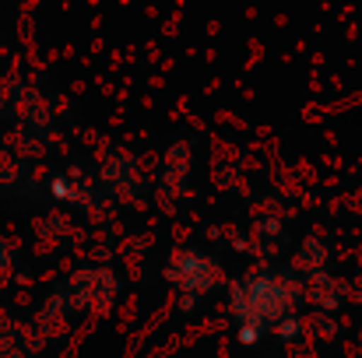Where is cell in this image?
Returning <instances> with one entry per match:
<instances>
[{"mask_svg":"<svg viewBox=\"0 0 362 358\" xmlns=\"http://www.w3.org/2000/svg\"><path fill=\"white\" fill-rule=\"evenodd\" d=\"M296 302H303V288L296 274L278 270V267H260L240 281H233L229 309H233L236 327H250L264 334V330H274L292 313Z\"/></svg>","mask_w":362,"mask_h":358,"instance_id":"obj_1","label":"cell"},{"mask_svg":"<svg viewBox=\"0 0 362 358\" xmlns=\"http://www.w3.org/2000/svg\"><path fill=\"white\" fill-rule=\"evenodd\" d=\"M165 281L176 292L197 299L204 292H215L226 281V274H222V263L211 260V256H204L201 249H176L169 256V263H165Z\"/></svg>","mask_w":362,"mask_h":358,"instance_id":"obj_2","label":"cell"},{"mask_svg":"<svg viewBox=\"0 0 362 358\" xmlns=\"http://www.w3.org/2000/svg\"><path fill=\"white\" fill-rule=\"evenodd\" d=\"M341 292H345V285L338 278H331V274L320 270V274H310V281L303 288V299L313 302L320 313H334L341 306Z\"/></svg>","mask_w":362,"mask_h":358,"instance_id":"obj_3","label":"cell"},{"mask_svg":"<svg viewBox=\"0 0 362 358\" xmlns=\"http://www.w3.org/2000/svg\"><path fill=\"white\" fill-rule=\"evenodd\" d=\"M134 162L127 158V155H120V158H113L110 162V169L103 172V179H106V186H113L117 193H120V201H130V197H137L141 190H137V183H134Z\"/></svg>","mask_w":362,"mask_h":358,"instance_id":"obj_4","label":"cell"},{"mask_svg":"<svg viewBox=\"0 0 362 358\" xmlns=\"http://www.w3.org/2000/svg\"><path fill=\"white\" fill-rule=\"evenodd\" d=\"M327 267V242L320 236H306L299 253H296V270L303 274H320Z\"/></svg>","mask_w":362,"mask_h":358,"instance_id":"obj_5","label":"cell"},{"mask_svg":"<svg viewBox=\"0 0 362 358\" xmlns=\"http://www.w3.org/2000/svg\"><path fill=\"white\" fill-rule=\"evenodd\" d=\"M303 334H306V323H303L296 313H288V316L274 327V338H278L281 345H296V341H303Z\"/></svg>","mask_w":362,"mask_h":358,"instance_id":"obj_6","label":"cell"},{"mask_svg":"<svg viewBox=\"0 0 362 358\" xmlns=\"http://www.w3.org/2000/svg\"><path fill=\"white\" fill-rule=\"evenodd\" d=\"M53 193H57V201H81V193L71 190L64 179H53Z\"/></svg>","mask_w":362,"mask_h":358,"instance_id":"obj_7","label":"cell"},{"mask_svg":"<svg viewBox=\"0 0 362 358\" xmlns=\"http://www.w3.org/2000/svg\"><path fill=\"white\" fill-rule=\"evenodd\" d=\"M236 341H240V345H257V341H260V334H257V330H250V327H236Z\"/></svg>","mask_w":362,"mask_h":358,"instance_id":"obj_8","label":"cell"},{"mask_svg":"<svg viewBox=\"0 0 362 358\" xmlns=\"http://www.w3.org/2000/svg\"><path fill=\"white\" fill-rule=\"evenodd\" d=\"M194 306H197L194 295H183V299H180V309H183V313H194Z\"/></svg>","mask_w":362,"mask_h":358,"instance_id":"obj_9","label":"cell"}]
</instances>
